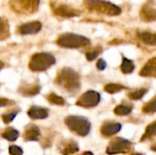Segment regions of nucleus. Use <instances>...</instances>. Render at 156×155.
<instances>
[{
    "label": "nucleus",
    "mask_w": 156,
    "mask_h": 155,
    "mask_svg": "<svg viewBox=\"0 0 156 155\" xmlns=\"http://www.w3.org/2000/svg\"><path fill=\"white\" fill-rule=\"evenodd\" d=\"M40 0H9L10 8L16 14L32 15L39 7Z\"/></svg>",
    "instance_id": "obj_6"
},
{
    "label": "nucleus",
    "mask_w": 156,
    "mask_h": 155,
    "mask_svg": "<svg viewBox=\"0 0 156 155\" xmlns=\"http://www.w3.org/2000/svg\"><path fill=\"white\" fill-rule=\"evenodd\" d=\"M42 28V24L39 21H32L23 24L19 26L18 31L21 35H35L38 33Z\"/></svg>",
    "instance_id": "obj_11"
},
{
    "label": "nucleus",
    "mask_w": 156,
    "mask_h": 155,
    "mask_svg": "<svg viewBox=\"0 0 156 155\" xmlns=\"http://www.w3.org/2000/svg\"><path fill=\"white\" fill-rule=\"evenodd\" d=\"M81 155H93V153L91 152H85L84 153H82Z\"/></svg>",
    "instance_id": "obj_33"
},
{
    "label": "nucleus",
    "mask_w": 156,
    "mask_h": 155,
    "mask_svg": "<svg viewBox=\"0 0 156 155\" xmlns=\"http://www.w3.org/2000/svg\"><path fill=\"white\" fill-rule=\"evenodd\" d=\"M131 155H144V154H141V153H133V154H131Z\"/></svg>",
    "instance_id": "obj_36"
},
{
    "label": "nucleus",
    "mask_w": 156,
    "mask_h": 155,
    "mask_svg": "<svg viewBox=\"0 0 156 155\" xmlns=\"http://www.w3.org/2000/svg\"><path fill=\"white\" fill-rule=\"evenodd\" d=\"M40 136V130L35 124H28L24 132V139L27 142L38 141Z\"/></svg>",
    "instance_id": "obj_13"
},
{
    "label": "nucleus",
    "mask_w": 156,
    "mask_h": 155,
    "mask_svg": "<svg viewBox=\"0 0 156 155\" xmlns=\"http://www.w3.org/2000/svg\"><path fill=\"white\" fill-rule=\"evenodd\" d=\"M143 111L145 113H154L156 112V98L153 99L151 101H149L145 106L143 108Z\"/></svg>",
    "instance_id": "obj_27"
},
{
    "label": "nucleus",
    "mask_w": 156,
    "mask_h": 155,
    "mask_svg": "<svg viewBox=\"0 0 156 155\" xmlns=\"http://www.w3.org/2000/svg\"><path fill=\"white\" fill-rule=\"evenodd\" d=\"M3 67H4V63H3V62H2V61L0 60V70H1L2 69H3Z\"/></svg>",
    "instance_id": "obj_35"
},
{
    "label": "nucleus",
    "mask_w": 156,
    "mask_h": 155,
    "mask_svg": "<svg viewBox=\"0 0 156 155\" xmlns=\"http://www.w3.org/2000/svg\"><path fill=\"white\" fill-rule=\"evenodd\" d=\"M50 6L52 8L54 15L60 17H65V18L76 17L81 14L80 10L66 4H56L54 2H50Z\"/></svg>",
    "instance_id": "obj_8"
},
{
    "label": "nucleus",
    "mask_w": 156,
    "mask_h": 155,
    "mask_svg": "<svg viewBox=\"0 0 156 155\" xmlns=\"http://www.w3.org/2000/svg\"><path fill=\"white\" fill-rule=\"evenodd\" d=\"M101 101V95L97 91L88 90L83 93L76 101V105L82 108H93Z\"/></svg>",
    "instance_id": "obj_9"
},
{
    "label": "nucleus",
    "mask_w": 156,
    "mask_h": 155,
    "mask_svg": "<svg viewBox=\"0 0 156 155\" xmlns=\"http://www.w3.org/2000/svg\"><path fill=\"white\" fill-rule=\"evenodd\" d=\"M10 155H23V150L16 145H11L8 149Z\"/></svg>",
    "instance_id": "obj_30"
},
{
    "label": "nucleus",
    "mask_w": 156,
    "mask_h": 155,
    "mask_svg": "<svg viewBox=\"0 0 156 155\" xmlns=\"http://www.w3.org/2000/svg\"><path fill=\"white\" fill-rule=\"evenodd\" d=\"M133 111V106L132 105H119L114 109V113L118 116H126L130 114Z\"/></svg>",
    "instance_id": "obj_22"
},
{
    "label": "nucleus",
    "mask_w": 156,
    "mask_h": 155,
    "mask_svg": "<svg viewBox=\"0 0 156 155\" xmlns=\"http://www.w3.org/2000/svg\"><path fill=\"white\" fill-rule=\"evenodd\" d=\"M55 83L66 91L75 93L80 88V78L73 69L66 67L58 73Z\"/></svg>",
    "instance_id": "obj_1"
},
{
    "label": "nucleus",
    "mask_w": 156,
    "mask_h": 155,
    "mask_svg": "<svg viewBox=\"0 0 156 155\" xmlns=\"http://www.w3.org/2000/svg\"><path fill=\"white\" fill-rule=\"evenodd\" d=\"M138 37L144 44L149 46H156V33L144 31L140 33Z\"/></svg>",
    "instance_id": "obj_18"
},
{
    "label": "nucleus",
    "mask_w": 156,
    "mask_h": 155,
    "mask_svg": "<svg viewBox=\"0 0 156 155\" xmlns=\"http://www.w3.org/2000/svg\"><path fill=\"white\" fill-rule=\"evenodd\" d=\"M122 130V124L118 122H105L101 128V132L105 137H111L118 133Z\"/></svg>",
    "instance_id": "obj_12"
},
{
    "label": "nucleus",
    "mask_w": 156,
    "mask_h": 155,
    "mask_svg": "<svg viewBox=\"0 0 156 155\" xmlns=\"http://www.w3.org/2000/svg\"><path fill=\"white\" fill-rule=\"evenodd\" d=\"M27 115L32 120H44L48 117V111L38 106H32L28 109Z\"/></svg>",
    "instance_id": "obj_15"
},
{
    "label": "nucleus",
    "mask_w": 156,
    "mask_h": 155,
    "mask_svg": "<svg viewBox=\"0 0 156 155\" xmlns=\"http://www.w3.org/2000/svg\"><path fill=\"white\" fill-rule=\"evenodd\" d=\"M57 44L61 48H79L90 44V40L81 35L74 33H64L57 39Z\"/></svg>",
    "instance_id": "obj_4"
},
{
    "label": "nucleus",
    "mask_w": 156,
    "mask_h": 155,
    "mask_svg": "<svg viewBox=\"0 0 156 155\" xmlns=\"http://www.w3.org/2000/svg\"><path fill=\"white\" fill-rule=\"evenodd\" d=\"M124 89H125L124 86H122L121 84H117V83H110L104 87V90L110 94H115Z\"/></svg>",
    "instance_id": "obj_25"
},
{
    "label": "nucleus",
    "mask_w": 156,
    "mask_h": 155,
    "mask_svg": "<svg viewBox=\"0 0 156 155\" xmlns=\"http://www.w3.org/2000/svg\"><path fill=\"white\" fill-rule=\"evenodd\" d=\"M132 149V143L123 138H116L112 141L107 149L106 153L109 155L118 154V153H126Z\"/></svg>",
    "instance_id": "obj_7"
},
{
    "label": "nucleus",
    "mask_w": 156,
    "mask_h": 155,
    "mask_svg": "<svg viewBox=\"0 0 156 155\" xmlns=\"http://www.w3.org/2000/svg\"><path fill=\"white\" fill-rule=\"evenodd\" d=\"M17 115V111H14V112H10V113H6V114H3L2 115V120L4 122V123L8 124L11 122H13L15 120V118Z\"/></svg>",
    "instance_id": "obj_28"
},
{
    "label": "nucleus",
    "mask_w": 156,
    "mask_h": 155,
    "mask_svg": "<svg viewBox=\"0 0 156 155\" xmlns=\"http://www.w3.org/2000/svg\"><path fill=\"white\" fill-rule=\"evenodd\" d=\"M86 8L91 12L115 16L122 14V8L109 1L105 0H84Z\"/></svg>",
    "instance_id": "obj_2"
},
{
    "label": "nucleus",
    "mask_w": 156,
    "mask_h": 155,
    "mask_svg": "<svg viewBox=\"0 0 156 155\" xmlns=\"http://www.w3.org/2000/svg\"><path fill=\"white\" fill-rule=\"evenodd\" d=\"M14 104V101L8 100V99H5V98H0V108L2 107H5V106H9Z\"/></svg>",
    "instance_id": "obj_31"
},
{
    "label": "nucleus",
    "mask_w": 156,
    "mask_h": 155,
    "mask_svg": "<svg viewBox=\"0 0 156 155\" xmlns=\"http://www.w3.org/2000/svg\"><path fill=\"white\" fill-rule=\"evenodd\" d=\"M56 63L55 57L48 52H39L34 54L28 63V68L34 72L45 71Z\"/></svg>",
    "instance_id": "obj_3"
},
{
    "label": "nucleus",
    "mask_w": 156,
    "mask_h": 155,
    "mask_svg": "<svg viewBox=\"0 0 156 155\" xmlns=\"http://www.w3.org/2000/svg\"><path fill=\"white\" fill-rule=\"evenodd\" d=\"M64 122L66 126L74 133L79 136L84 137L88 135L90 132V122L88 119L80 116H68Z\"/></svg>",
    "instance_id": "obj_5"
},
{
    "label": "nucleus",
    "mask_w": 156,
    "mask_h": 155,
    "mask_svg": "<svg viewBox=\"0 0 156 155\" xmlns=\"http://www.w3.org/2000/svg\"><path fill=\"white\" fill-rule=\"evenodd\" d=\"M47 100L49 103L53 105L63 106L65 104V100L62 97L57 95L56 93H49L48 95H47Z\"/></svg>",
    "instance_id": "obj_24"
},
{
    "label": "nucleus",
    "mask_w": 156,
    "mask_h": 155,
    "mask_svg": "<svg viewBox=\"0 0 156 155\" xmlns=\"http://www.w3.org/2000/svg\"><path fill=\"white\" fill-rule=\"evenodd\" d=\"M80 150L79 145L76 142L72 140H69L63 142L59 146V151L62 155H71L78 153Z\"/></svg>",
    "instance_id": "obj_16"
},
{
    "label": "nucleus",
    "mask_w": 156,
    "mask_h": 155,
    "mask_svg": "<svg viewBox=\"0 0 156 155\" xmlns=\"http://www.w3.org/2000/svg\"><path fill=\"white\" fill-rule=\"evenodd\" d=\"M106 67H107V63L105 62V60L102 58H100L97 62V69L100 70H104Z\"/></svg>",
    "instance_id": "obj_32"
},
{
    "label": "nucleus",
    "mask_w": 156,
    "mask_h": 155,
    "mask_svg": "<svg viewBox=\"0 0 156 155\" xmlns=\"http://www.w3.org/2000/svg\"><path fill=\"white\" fill-rule=\"evenodd\" d=\"M140 76L146 78H156V58L149 59L140 71Z\"/></svg>",
    "instance_id": "obj_14"
},
{
    "label": "nucleus",
    "mask_w": 156,
    "mask_h": 155,
    "mask_svg": "<svg viewBox=\"0 0 156 155\" xmlns=\"http://www.w3.org/2000/svg\"><path fill=\"white\" fill-rule=\"evenodd\" d=\"M154 136H156V122L151 123L146 128L144 134L141 138V142H144V141H145L147 139H150V138H153Z\"/></svg>",
    "instance_id": "obj_23"
},
{
    "label": "nucleus",
    "mask_w": 156,
    "mask_h": 155,
    "mask_svg": "<svg viewBox=\"0 0 156 155\" xmlns=\"http://www.w3.org/2000/svg\"><path fill=\"white\" fill-rule=\"evenodd\" d=\"M121 69H122V73L130 74L134 70V64L131 59L123 58H122V66H121Z\"/></svg>",
    "instance_id": "obj_20"
},
{
    "label": "nucleus",
    "mask_w": 156,
    "mask_h": 155,
    "mask_svg": "<svg viewBox=\"0 0 156 155\" xmlns=\"http://www.w3.org/2000/svg\"><path fill=\"white\" fill-rule=\"evenodd\" d=\"M9 36V26L8 22L0 16V40L6 38Z\"/></svg>",
    "instance_id": "obj_21"
},
{
    "label": "nucleus",
    "mask_w": 156,
    "mask_h": 155,
    "mask_svg": "<svg viewBox=\"0 0 156 155\" xmlns=\"http://www.w3.org/2000/svg\"><path fill=\"white\" fill-rule=\"evenodd\" d=\"M147 93V90L146 89H141V90H134L133 92H131L129 94V98L133 100H140L142 99L145 94Z\"/></svg>",
    "instance_id": "obj_26"
},
{
    "label": "nucleus",
    "mask_w": 156,
    "mask_h": 155,
    "mask_svg": "<svg viewBox=\"0 0 156 155\" xmlns=\"http://www.w3.org/2000/svg\"><path fill=\"white\" fill-rule=\"evenodd\" d=\"M1 136H2V138H4L6 141L15 142L19 137V132H18L17 130H16L14 128H11V127H8V128L4 130Z\"/></svg>",
    "instance_id": "obj_19"
},
{
    "label": "nucleus",
    "mask_w": 156,
    "mask_h": 155,
    "mask_svg": "<svg viewBox=\"0 0 156 155\" xmlns=\"http://www.w3.org/2000/svg\"><path fill=\"white\" fill-rule=\"evenodd\" d=\"M140 17L144 22L156 21V6L152 0L145 3L140 11Z\"/></svg>",
    "instance_id": "obj_10"
},
{
    "label": "nucleus",
    "mask_w": 156,
    "mask_h": 155,
    "mask_svg": "<svg viewBox=\"0 0 156 155\" xmlns=\"http://www.w3.org/2000/svg\"><path fill=\"white\" fill-rule=\"evenodd\" d=\"M40 91V86L37 84H32V85H23L19 89V92L24 95L25 97H34L37 94H38Z\"/></svg>",
    "instance_id": "obj_17"
},
{
    "label": "nucleus",
    "mask_w": 156,
    "mask_h": 155,
    "mask_svg": "<svg viewBox=\"0 0 156 155\" xmlns=\"http://www.w3.org/2000/svg\"><path fill=\"white\" fill-rule=\"evenodd\" d=\"M101 48H96V49H93V50H91V51L87 52V53H86V58H87V59H88L89 61L94 60V59L99 56V54L101 53Z\"/></svg>",
    "instance_id": "obj_29"
},
{
    "label": "nucleus",
    "mask_w": 156,
    "mask_h": 155,
    "mask_svg": "<svg viewBox=\"0 0 156 155\" xmlns=\"http://www.w3.org/2000/svg\"><path fill=\"white\" fill-rule=\"evenodd\" d=\"M152 150H153L154 152H156V143L154 144V145H153V146H152Z\"/></svg>",
    "instance_id": "obj_34"
}]
</instances>
